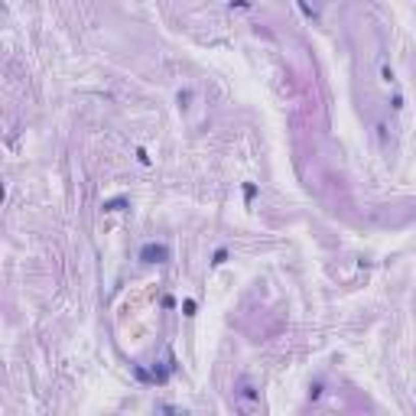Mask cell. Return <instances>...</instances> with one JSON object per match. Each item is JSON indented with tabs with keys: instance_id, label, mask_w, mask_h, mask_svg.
<instances>
[{
	"instance_id": "1",
	"label": "cell",
	"mask_w": 416,
	"mask_h": 416,
	"mask_svg": "<svg viewBox=\"0 0 416 416\" xmlns=\"http://www.w3.org/2000/svg\"><path fill=\"white\" fill-rule=\"evenodd\" d=\"M166 257H169L166 247H146V251H143V260H150V263H159V260H166Z\"/></svg>"
}]
</instances>
